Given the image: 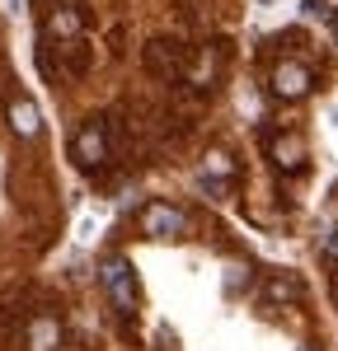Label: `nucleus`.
<instances>
[{
  "instance_id": "nucleus-1",
  "label": "nucleus",
  "mask_w": 338,
  "mask_h": 351,
  "mask_svg": "<svg viewBox=\"0 0 338 351\" xmlns=\"http://www.w3.org/2000/svg\"><path fill=\"white\" fill-rule=\"evenodd\" d=\"M99 276H104V291L113 295V304H117L122 314H132V309H137V300H141V291H137V276H132V267H127L122 258H109V263L99 267Z\"/></svg>"
},
{
  "instance_id": "nucleus-2",
  "label": "nucleus",
  "mask_w": 338,
  "mask_h": 351,
  "mask_svg": "<svg viewBox=\"0 0 338 351\" xmlns=\"http://www.w3.org/2000/svg\"><path fill=\"white\" fill-rule=\"evenodd\" d=\"M141 230H146L150 239H179V234L188 230V220H183V211H174V206H165V202H155V206L141 211Z\"/></svg>"
},
{
  "instance_id": "nucleus-3",
  "label": "nucleus",
  "mask_w": 338,
  "mask_h": 351,
  "mask_svg": "<svg viewBox=\"0 0 338 351\" xmlns=\"http://www.w3.org/2000/svg\"><path fill=\"white\" fill-rule=\"evenodd\" d=\"M273 89H278L282 99H301V94L310 89V71L296 66V61H282L278 71H273Z\"/></svg>"
},
{
  "instance_id": "nucleus-4",
  "label": "nucleus",
  "mask_w": 338,
  "mask_h": 351,
  "mask_svg": "<svg viewBox=\"0 0 338 351\" xmlns=\"http://www.w3.org/2000/svg\"><path fill=\"white\" fill-rule=\"evenodd\" d=\"M76 155H80L89 169H99V164L109 160V145H104V127L94 122V127H84L80 136H76Z\"/></svg>"
},
{
  "instance_id": "nucleus-5",
  "label": "nucleus",
  "mask_w": 338,
  "mask_h": 351,
  "mask_svg": "<svg viewBox=\"0 0 338 351\" xmlns=\"http://www.w3.org/2000/svg\"><path fill=\"white\" fill-rule=\"evenodd\" d=\"M61 347V324L56 319H33L28 324V351H56Z\"/></svg>"
},
{
  "instance_id": "nucleus-6",
  "label": "nucleus",
  "mask_w": 338,
  "mask_h": 351,
  "mask_svg": "<svg viewBox=\"0 0 338 351\" xmlns=\"http://www.w3.org/2000/svg\"><path fill=\"white\" fill-rule=\"evenodd\" d=\"M146 66H150L155 75L174 80V75H179V56H174V43H150V52H146Z\"/></svg>"
},
{
  "instance_id": "nucleus-7",
  "label": "nucleus",
  "mask_w": 338,
  "mask_h": 351,
  "mask_svg": "<svg viewBox=\"0 0 338 351\" xmlns=\"http://www.w3.org/2000/svg\"><path fill=\"white\" fill-rule=\"evenodd\" d=\"M10 127L19 136H38V108H33L28 99H14V104H10Z\"/></svg>"
},
{
  "instance_id": "nucleus-8",
  "label": "nucleus",
  "mask_w": 338,
  "mask_h": 351,
  "mask_svg": "<svg viewBox=\"0 0 338 351\" xmlns=\"http://www.w3.org/2000/svg\"><path fill=\"white\" fill-rule=\"evenodd\" d=\"M273 155H278L282 169H301V160H306V145H301L296 136H278V141H273Z\"/></svg>"
},
{
  "instance_id": "nucleus-9",
  "label": "nucleus",
  "mask_w": 338,
  "mask_h": 351,
  "mask_svg": "<svg viewBox=\"0 0 338 351\" xmlns=\"http://www.w3.org/2000/svg\"><path fill=\"white\" fill-rule=\"evenodd\" d=\"M47 33L71 43V33H80V14H76V10H56L52 19H47Z\"/></svg>"
},
{
  "instance_id": "nucleus-10",
  "label": "nucleus",
  "mask_w": 338,
  "mask_h": 351,
  "mask_svg": "<svg viewBox=\"0 0 338 351\" xmlns=\"http://www.w3.org/2000/svg\"><path fill=\"white\" fill-rule=\"evenodd\" d=\"M225 173H235V160H230L225 150H212V155H207V173H202V183H212V178H225Z\"/></svg>"
},
{
  "instance_id": "nucleus-11",
  "label": "nucleus",
  "mask_w": 338,
  "mask_h": 351,
  "mask_svg": "<svg viewBox=\"0 0 338 351\" xmlns=\"http://www.w3.org/2000/svg\"><path fill=\"white\" fill-rule=\"evenodd\" d=\"M268 295H273V300H296V286H291V281H273Z\"/></svg>"
},
{
  "instance_id": "nucleus-12",
  "label": "nucleus",
  "mask_w": 338,
  "mask_h": 351,
  "mask_svg": "<svg viewBox=\"0 0 338 351\" xmlns=\"http://www.w3.org/2000/svg\"><path fill=\"white\" fill-rule=\"evenodd\" d=\"M94 230H99V216H84L80 220V239H94Z\"/></svg>"
},
{
  "instance_id": "nucleus-13",
  "label": "nucleus",
  "mask_w": 338,
  "mask_h": 351,
  "mask_svg": "<svg viewBox=\"0 0 338 351\" xmlns=\"http://www.w3.org/2000/svg\"><path fill=\"white\" fill-rule=\"evenodd\" d=\"M324 253H329V258H338V225L329 230V239H324Z\"/></svg>"
},
{
  "instance_id": "nucleus-14",
  "label": "nucleus",
  "mask_w": 338,
  "mask_h": 351,
  "mask_svg": "<svg viewBox=\"0 0 338 351\" xmlns=\"http://www.w3.org/2000/svg\"><path fill=\"white\" fill-rule=\"evenodd\" d=\"M5 5H10V10H19V0H5Z\"/></svg>"
}]
</instances>
